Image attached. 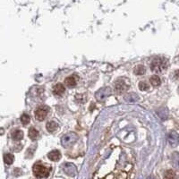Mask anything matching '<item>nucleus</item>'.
Listing matches in <instances>:
<instances>
[{
	"instance_id": "1",
	"label": "nucleus",
	"mask_w": 179,
	"mask_h": 179,
	"mask_svg": "<svg viewBox=\"0 0 179 179\" xmlns=\"http://www.w3.org/2000/svg\"><path fill=\"white\" fill-rule=\"evenodd\" d=\"M168 59L164 57H155L150 64L151 71L156 72V73H163L168 68Z\"/></svg>"
},
{
	"instance_id": "2",
	"label": "nucleus",
	"mask_w": 179,
	"mask_h": 179,
	"mask_svg": "<svg viewBox=\"0 0 179 179\" xmlns=\"http://www.w3.org/2000/svg\"><path fill=\"white\" fill-rule=\"evenodd\" d=\"M34 176L38 178H44L48 177L49 176V172H50V168H47L43 166L40 162H37L35 163L32 168Z\"/></svg>"
},
{
	"instance_id": "3",
	"label": "nucleus",
	"mask_w": 179,
	"mask_h": 179,
	"mask_svg": "<svg viewBox=\"0 0 179 179\" xmlns=\"http://www.w3.org/2000/svg\"><path fill=\"white\" fill-rule=\"evenodd\" d=\"M78 140V135L74 133H67L64 134L61 139V143L65 148H69L73 146Z\"/></svg>"
},
{
	"instance_id": "4",
	"label": "nucleus",
	"mask_w": 179,
	"mask_h": 179,
	"mask_svg": "<svg viewBox=\"0 0 179 179\" xmlns=\"http://www.w3.org/2000/svg\"><path fill=\"white\" fill-rule=\"evenodd\" d=\"M48 113V107H46V106L39 107L35 110V118L39 121H43L47 117Z\"/></svg>"
},
{
	"instance_id": "5",
	"label": "nucleus",
	"mask_w": 179,
	"mask_h": 179,
	"mask_svg": "<svg viewBox=\"0 0 179 179\" xmlns=\"http://www.w3.org/2000/svg\"><path fill=\"white\" fill-rule=\"evenodd\" d=\"M129 88L128 84L125 82V81L124 79H119L115 82V90L117 93L121 94L124 91H126Z\"/></svg>"
},
{
	"instance_id": "6",
	"label": "nucleus",
	"mask_w": 179,
	"mask_h": 179,
	"mask_svg": "<svg viewBox=\"0 0 179 179\" xmlns=\"http://www.w3.org/2000/svg\"><path fill=\"white\" fill-rule=\"evenodd\" d=\"M110 92H111V90L109 87L102 88L96 93V99L99 101H104L110 95Z\"/></svg>"
},
{
	"instance_id": "7",
	"label": "nucleus",
	"mask_w": 179,
	"mask_h": 179,
	"mask_svg": "<svg viewBox=\"0 0 179 179\" xmlns=\"http://www.w3.org/2000/svg\"><path fill=\"white\" fill-rule=\"evenodd\" d=\"M168 141L172 147H177L179 144V134L177 132H170L168 135Z\"/></svg>"
},
{
	"instance_id": "8",
	"label": "nucleus",
	"mask_w": 179,
	"mask_h": 179,
	"mask_svg": "<svg viewBox=\"0 0 179 179\" xmlns=\"http://www.w3.org/2000/svg\"><path fill=\"white\" fill-rule=\"evenodd\" d=\"M63 169L65 171V173L70 176V177H74L76 175V168L74 164L72 163H66L63 166Z\"/></svg>"
},
{
	"instance_id": "9",
	"label": "nucleus",
	"mask_w": 179,
	"mask_h": 179,
	"mask_svg": "<svg viewBox=\"0 0 179 179\" xmlns=\"http://www.w3.org/2000/svg\"><path fill=\"white\" fill-rule=\"evenodd\" d=\"M48 158L50 159V160H52V161H57V160H59L60 158H61V153L58 151V150H52V151H50L48 154Z\"/></svg>"
},
{
	"instance_id": "10",
	"label": "nucleus",
	"mask_w": 179,
	"mask_h": 179,
	"mask_svg": "<svg viewBox=\"0 0 179 179\" xmlns=\"http://www.w3.org/2000/svg\"><path fill=\"white\" fill-rule=\"evenodd\" d=\"M65 83L68 88H74V87H75V85L77 83V81H76V78L74 76H69V77H67L66 79Z\"/></svg>"
},
{
	"instance_id": "11",
	"label": "nucleus",
	"mask_w": 179,
	"mask_h": 179,
	"mask_svg": "<svg viewBox=\"0 0 179 179\" xmlns=\"http://www.w3.org/2000/svg\"><path fill=\"white\" fill-rule=\"evenodd\" d=\"M65 90H66V88H65V86L62 83H57L53 88V92L56 95H59V96L62 95L65 92Z\"/></svg>"
},
{
	"instance_id": "12",
	"label": "nucleus",
	"mask_w": 179,
	"mask_h": 179,
	"mask_svg": "<svg viewBox=\"0 0 179 179\" xmlns=\"http://www.w3.org/2000/svg\"><path fill=\"white\" fill-rule=\"evenodd\" d=\"M46 127H47V130L49 133H54L56 129L58 128V124L55 122V121H49V122L47 123Z\"/></svg>"
},
{
	"instance_id": "13",
	"label": "nucleus",
	"mask_w": 179,
	"mask_h": 179,
	"mask_svg": "<svg viewBox=\"0 0 179 179\" xmlns=\"http://www.w3.org/2000/svg\"><path fill=\"white\" fill-rule=\"evenodd\" d=\"M11 135L13 141H21L23 138V132L21 130H14L12 132Z\"/></svg>"
},
{
	"instance_id": "14",
	"label": "nucleus",
	"mask_w": 179,
	"mask_h": 179,
	"mask_svg": "<svg viewBox=\"0 0 179 179\" xmlns=\"http://www.w3.org/2000/svg\"><path fill=\"white\" fill-rule=\"evenodd\" d=\"M28 134H29V137H30L32 140H33V141H35L36 139H38V137H39V135H40L39 131H38L37 129H35L34 127L30 128Z\"/></svg>"
},
{
	"instance_id": "15",
	"label": "nucleus",
	"mask_w": 179,
	"mask_h": 179,
	"mask_svg": "<svg viewBox=\"0 0 179 179\" xmlns=\"http://www.w3.org/2000/svg\"><path fill=\"white\" fill-rule=\"evenodd\" d=\"M134 74H136V75H143V74H145L146 69L143 65H139V66L135 67V68L134 69Z\"/></svg>"
},
{
	"instance_id": "16",
	"label": "nucleus",
	"mask_w": 179,
	"mask_h": 179,
	"mask_svg": "<svg viewBox=\"0 0 179 179\" xmlns=\"http://www.w3.org/2000/svg\"><path fill=\"white\" fill-rule=\"evenodd\" d=\"M150 82L151 85H152V86H154V87H158V86H159V85H160V83H161L160 78H159L158 75H152V76L150 78Z\"/></svg>"
},
{
	"instance_id": "17",
	"label": "nucleus",
	"mask_w": 179,
	"mask_h": 179,
	"mask_svg": "<svg viewBox=\"0 0 179 179\" xmlns=\"http://www.w3.org/2000/svg\"><path fill=\"white\" fill-rule=\"evenodd\" d=\"M4 161L6 164L7 165H11L13 162V155H12L11 153H6L4 155Z\"/></svg>"
},
{
	"instance_id": "18",
	"label": "nucleus",
	"mask_w": 179,
	"mask_h": 179,
	"mask_svg": "<svg viewBox=\"0 0 179 179\" xmlns=\"http://www.w3.org/2000/svg\"><path fill=\"white\" fill-rule=\"evenodd\" d=\"M163 179H177V175L173 170H168L165 173Z\"/></svg>"
},
{
	"instance_id": "19",
	"label": "nucleus",
	"mask_w": 179,
	"mask_h": 179,
	"mask_svg": "<svg viewBox=\"0 0 179 179\" xmlns=\"http://www.w3.org/2000/svg\"><path fill=\"white\" fill-rule=\"evenodd\" d=\"M30 121H31V117H30L29 115L23 114L22 116H21V122H22L23 125H27L28 124L30 123Z\"/></svg>"
},
{
	"instance_id": "20",
	"label": "nucleus",
	"mask_w": 179,
	"mask_h": 179,
	"mask_svg": "<svg viewBox=\"0 0 179 179\" xmlns=\"http://www.w3.org/2000/svg\"><path fill=\"white\" fill-rule=\"evenodd\" d=\"M172 162H173V164H174L175 167L179 168V153L175 152V153L172 155Z\"/></svg>"
},
{
	"instance_id": "21",
	"label": "nucleus",
	"mask_w": 179,
	"mask_h": 179,
	"mask_svg": "<svg viewBox=\"0 0 179 179\" xmlns=\"http://www.w3.org/2000/svg\"><path fill=\"white\" fill-rule=\"evenodd\" d=\"M139 89L141 90H147L149 89V85L147 84V82H141L139 83Z\"/></svg>"
},
{
	"instance_id": "22",
	"label": "nucleus",
	"mask_w": 179,
	"mask_h": 179,
	"mask_svg": "<svg viewBox=\"0 0 179 179\" xmlns=\"http://www.w3.org/2000/svg\"><path fill=\"white\" fill-rule=\"evenodd\" d=\"M136 94L135 93H131V94H129V95H127L126 97H125V100L128 101H132V102H134V101H136L139 98H133L134 97Z\"/></svg>"
},
{
	"instance_id": "23",
	"label": "nucleus",
	"mask_w": 179,
	"mask_h": 179,
	"mask_svg": "<svg viewBox=\"0 0 179 179\" xmlns=\"http://www.w3.org/2000/svg\"><path fill=\"white\" fill-rule=\"evenodd\" d=\"M175 78L177 79V80H179V70H177V71L176 72V74H175Z\"/></svg>"
},
{
	"instance_id": "24",
	"label": "nucleus",
	"mask_w": 179,
	"mask_h": 179,
	"mask_svg": "<svg viewBox=\"0 0 179 179\" xmlns=\"http://www.w3.org/2000/svg\"><path fill=\"white\" fill-rule=\"evenodd\" d=\"M148 179H152V178H151V177H149V178H148Z\"/></svg>"
}]
</instances>
